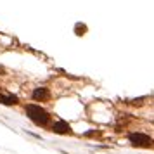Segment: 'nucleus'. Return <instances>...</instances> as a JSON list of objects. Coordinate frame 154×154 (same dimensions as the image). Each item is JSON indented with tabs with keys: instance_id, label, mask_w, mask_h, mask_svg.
I'll return each instance as SVG.
<instances>
[{
	"instance_id": "1",
	"label": "nucleus",
	"mask_w": 154,
	"mask_h": 154,
	"mask_svg": "<svg viewBox=\"0 0 154 154\" xmlns=\"http://www.w3.org/2000/svg\"><path fill=\"white\" fill-rule=\"evenodd\" d=\"M26 112H28L29 119H31L33 123H36V125L45 126L47 123H49V112L45 111L43 107H40V106L29 104L28 107H26Z\"/></svg>"
},
{
	"instance_id": "2",
	"label": "nucleus",
	"mask_w": 154,
	"mask_h": 154,
	"mask_svg": "<svg viewBox=\"0 0 154 154\" xmlns=\"http://www.w3.org/2000/svg\"><path fill=\"white\" fill-rule=\"evenodd\" d=\"M130 140H132L133 146H137V147H149L151 146V139L147 135H142V133H132L130 135Z\"/></svg>"
},
{
	"instance_id": "3",
	"label": "nucleus",
	"mask_w": 154,
	"mask_h": 154,
	"mask_svg": "<svg viewBox=\"0 0 154 154\" xmlns=\"http://www.w3.org/2000/svg\"><path fill=\"white\" fill-rule=\"evenodd\" d=\"M52 130L56 133H69V126L66 125L64 121H57L56 125L52 126Z\"/></svg>"
},
{
	"instance_id": "4",
	"label": "nucleus",
	"mask_w": 154,
	"mask_h": 154,
	"mask_svg": "<svg viewBox=\"0 0 154 154\" xmlns=\"http://www.w3.org/2000/svg\"><path fill=\"white\" fill-rule=\"evenodd\" d=\"M33 99H36V100L47 99V88H38V90H35L33 92Z\"/></svg>"
},
{
	"instance_id": "5",
	"label": "nucleus",
	"mask_w": 154,
	"mask_h": 154,
	"mask_svg": "<svg viewBox=\"0 0 154 154\" xmlns=\"http://www.w3.org/2000/svg\"><path fill=\"white\" fill-rule=\"evenodd\" d=\"M16 100H17V99L16 97H12V95H0V102H2V104H16Z\"/></svg>"
}]
</instances>
